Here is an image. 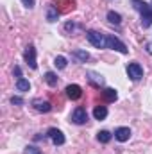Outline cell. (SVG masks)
Segmentation results:
<instances>
[{"label":"cell","instance_id":"cell-6","mask_svg":"<svg viewBox=\"0 0 152 154\" xmlns=\"http://www.w3.org/2000/svg\"><path fill=\"white\" fill-rule=\"evenodd\" d=\"M48 138L52 140L54 145H63V143H65V134H63L59 129H56V127L48 129Z\"/></svg>","mask_w":152,"mask_h":154},{"label":"cell","instance_id":"cell-12","mask_svg":"<svg viewBox=\"0 0 152 154\" xmlns=\"http://www.w3.org/2000/svg\"><path fill=\"white\" fill-rule=\"evenodd\" d=\"M102 97H104L108 102H113V100H116L118 93H116V90H113V88H106V90L102 91Z\"/></svg>","mask_w":152,"mask_h":154},{"label":"cell","instance_id":"cell-9","mask_svg":"<svg viewBox=\"0 0 152 154\" xmlns=\"http://www.w3.org/2000/svg\"><path fill=\"white\" fill-rule=\"evenodd\" d=\"M32 106H34V109L39 111V113H48V111L52 109L50 102H47V100H39V99H34V100H32Z\"/></svg>","mask_w":152,"mask_h":154},{"label":"cell","instance_id":"cell-3","mask_svg":"<svg viewBox=\"0 0 152 154\" xmlns=\"http://www.w3.org/2000/svg\"><path fill=\"white\" fill-rule=\"evenodd\" d=\"M106 48H113V50H118L120 54H127L125 43H122L120 39L114 38V36H106Z\"/></svg>","mask_w":152,"mask_h":154},{"label":"cell","instance_id":"cell-11","mask_svg":"<svg viewBox=\"0 0 152 154\" xmlns=\"http://www.w3.org/2000/svg\"><path fill=\"white\" fill-rule=\"evenodd\" d=\"M57 18H59L57 9H56L54 5H48V7H47V20H48V22H57Z\"/></svg>","mask_w":152,"mask_h":154},{"label":"cell","instance_id":"cell-5","mask_svg":"<svg viewBox=\"0 0 152 154\" xmlns=\"http://www.w3.org/2000/svg\"><path fill=\"white\" fill-rule=\"evenodd\" d=\"M25 61H27V65L32 68V70H36L38 68V63H36V48L32 47V45H29L27 48H25Z\"/></svg>","mask_w":152,"mask_h":154},{"label":"cell","instance_id":"cell-19","mask_svg":"<svg viewBox=\"0 0 152 154\" xmlns=\"http://www.w3.org/2000/svg\"><path fill=\"white\" fill-rule=\"evenodd\" d=\"M54 65L57 66V68H66V57H63V56H57L56 59H54Z\"/></svg>","mask_w":152,"mask_h":154},{"label":"cell","instance_id":"cell-25","mask_svg":"<svg viewBox=\"0 0 152 154\" xmlns=\"http://www.w3.org/2000/svg\"><path fill=\"white\" fill-rule=\"evenodd\" d=\"M147 52H149V54H152V43H149V45H147Z\"/></svg>","mask_w":152,"mask_h":154},{"label":"cell","instance_id":"cell-21","mask_svg":"<svg viewBox=\"0 0 152 154\" xmlns=\"http://www.w3.org/2000/svg\"><path fill=\"white\" fill-rule=\"evenodd\" d=\"M25 154H41V151H39L38 147H27V151H25Z\"/></svg>","mask_w":152,"mask_h":154},{"label":"cell","instance_id":"cell-20","mask_svg":"<svg viewBox=\"0 0 152 154\" xmlns=\"http://www.w3.org/2000/svg\"><path fill=\"white\" fill-rule=\"evenodd\" d=\"M74 56H75V57H79L81 61H84V63L90 59V54H88V52H84V50H75V52H74Z\"/></svg>","mask_w":152,"mask_h":154},{"label":"cell","instance_id":"cell-2","mask_svg":"<svg viewBox=\"0 0 152 154\" xmlns=\"http://www.w3.org/2000/svg\"><path fill=\"white\" fill-rule=\"evenodd\" d=\"M86 38L90 39V43L97 48H106V36L97 32V31H88L86 32Z\"/></svg>","mask_w":152,"mask_h":154},{"label":"cell","instance_id":"cell-13","mask_svg":"<svg viewBox=\"0 0 152 154\" xmlns=\"http://www.w3.org/2000/svg\"><path fill=\"white\" fill-rule=\"evenodd\" d=\"M93 116H95L97 120H104V118L108 116V109H106V106H97V108L93 109Z\"/></svg>","mask_w":152,"mask_h":154},{"label":"cell","instance_id":"cell-16","mask_svg":"<svg viewBox=\"0 0 152 154\" xmlns=\"http://www.w3.org/2000/svg\"><path fill=\"white\" fill-rule=\"evenodd\" d=\"M108 20H109L111 23H116V25L122 23V16H120L118 13H114V11H109V13H108Z\"/></svg>","mask_w":152,"mask_h":154},{"label":"cell","instance_id":"cell-1","mask_svg":"<svg viewBox=\"0 0 152 154\" xmlns=\"http://www.w3.org/2000/svg\"><path fill=\"white\" fill-rule=\"evenodd\" d=\"M132 5L141 14V25L143 27H150L152 25V5L145 4L143 0H132Z\"/></svg>","mask_w":152,"mask_h":154},{"label":"cell","instance_id":"cell-7","mask_svg":"<svg viewBox=\"0 0 152 154\" xmlns=\"http://www.w3.org/2000/svg\"><path fill=\"white\" fill-rule=\"evenodd\" d=\"M72 120L79 124V125H82V124H86L88 122V113H86V109L84 108H77L75 111L72 113Z\"/></svg>","mask_w":152,"mask_h":154},{"label":"cell","instance_id":"cell-14","mask_svg":"<svg viewBox=\"0 0 152 154\" xmlns=\"http://www.w3.org/2000/svg\"><path fill=\"white\" fill-rule=\"evenodd\" d=\"M16 88H18L20 91H29V90H31V82H29L27 79L20 77V79L16 81Z\"/></svg>","mask_w":152,"mask_h":154},{"label":"cell","instance_id":"cell-8","mask_svg":"<svg viewBox=\"0 0 152 154\" xmlns=\"http://www.w3.org/2000/svg\"><path fill=\"white\" fill-rule=\"evenodd\" d=\"M65 91H66L68 99H72V100L81 99V95H82V90H81V86H79V84H68Z\"/></svg>","mask_w":152,"mask_h":154},{"label":"cell","instance_id":"cell-17","mask_svg":"<svg viewBox=\"0 0 152 154\" xmlns=\"http://www.w3.org/2000/svg\"><path fill=\"white\" fill-rule=\"evenodd\" d=\"M88 79H90L93 84H99V86H100V84H104L102 75H99V74H95V72H90V74H88Z\"/></svg>","mask_w":152,"mask_h":154},{"label":"cell","instance_id":"cell-18","mask_svg":"<svg viewBox=\"0 0 152 154\" xmlns=\"http://www.w3.org/2000/svg\"><path fill=\"white\" fill-rule=\"evenodd\" d=\"M45 81H47V84L56 86V84H57V75H56L54 72H47V74H45Z\"/></svg>","mask_w":152,"mask_h":154},{"label":"cell","instance_id":"cell-23","mask_svg":"<svg viewBox=\"0 0 152 154\" xmlns=\"http://www.w3.org/2000/svg\"><path fill=\"white\" fill-rule=\"evenodd\" d=\"M22 2H23V4H25V7H29V9H31V7H34V0H22Z\"/></svg>","mask_w":152,"mask_h":154},{"label":"cell","instance_id":"cell-24","mask_svg":"<svg viewBox=\"0 0 152 154\" xmlns=\"http://www.w3.org/2000/svg\"><path fill=\"white\" fill-rule=\"evenodd\" d=\"M14 75L18 77V79L22 77V70H20V66H14Z\"/></svg>","mask_w":152,"mask_h":154},{"label":"cell","instance_id":"cell-10","mask_svg":"<svg viewBox=\"0 0 152 154\" xmlns=\"http://www.w3.org/2000/svg\"><path fill=\"white\" fill-rule=\"evenodd\" d=\"M114 138H116L118 142H127V140L131 138V129H129V127H118V129L114 131Z\"/></svg>","mask_w":152,"mask_h":154},{"label":"cell","instance_id":"cell-4","mask_svg":"<svg viewBox=\"0 0 152 154\" xmlns=\"http://www.w3.org/2000/svg\"><path fill=\"white\" fill-rule=\"evenodd\" d=\"M127 75L131 77L132 81H140V79L143 77V68H141V65H138V63H129V65H127Z\"/></svg>","mask_w":152,"mask_h":154},{"label":"cell","instance_id":"cell-15","mask_svg":"<svg viewBox=\"0 0 152 154\" xmlns=\"http://www.w3.org/2000/svg\"><path fill=\"white\" fill-rule=\"evenodd\" d=\"M97 140L102 142V143H108V142L111 140V133H109V131H99V133H97Z\"/></svg>","mask_w":152,"mask_h":154},{"label":"cell","instance_id":"cell-22","mask_svg":"<svg viewBox=\"0 0 152 154\" xmlns=\"http://www.w3.org/2000/svg\"><path fill=\"white\" fill-rule=\"evenodd\" d=\"M11 104L20 106V104H23V99H22V97H13V99H11Z\"/></svg>","mask_w":152,"mask_h":154}]
</instances>
